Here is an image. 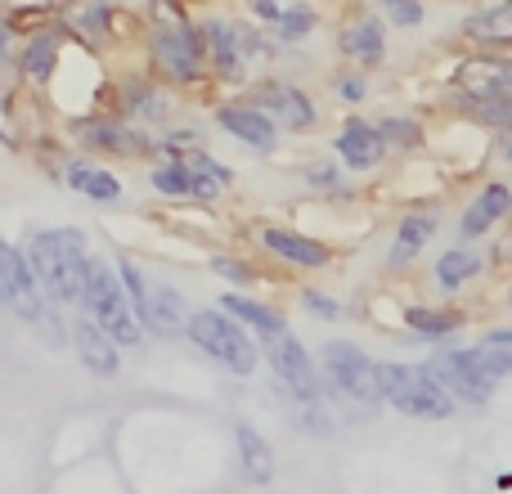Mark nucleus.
I'll use <instances>...</instances> for the list:
<instances>
[{
	"instance_id": "1",
	"label": "nucleus",
	"mask_w": 512,
	"mask_h": 494,
	"mask_svg": "<svg viewBox=\"0 0 512 494\" xmlns=\"http://www.w3.org/2000/svg\"><path fill=\"white\" fill-rule=\"evenodd\" d=\"M23 256L32 261L36 279H41L45 297H50L54 306H81V288H86V265H90L86 234L72 230V225L36 230V234H27Z\"/></svg>"
},
{
	"instance_id": "2",
	"label": "nucleus",
	"mask_w": 512,
	"mask_h": 494,
	"mask_svg": "<svg viewBox=\"0 0 512 494\" xmlns=\"http://www.w3.org/2000/svg\"><path fill=\"white\" fill-rule=\"evenodd\" d=\"M319 373H324V396L355 405L364 414L382 409V382H378V360L351 337H328L319 346Z\"/></svg>"
},
{
	"instance_id": "3",
	"label": "nucleus",
	"mask_w": 512,
	"mask_h": 494,
	"mask_svg": "<svg viewBox=\"0 0 512 494\" xmlns=\"http://www.w3.org/2000/svg\"><path fill=\"white\" fill-rule=\"evenodd\" d=\"M185 337L212 364H221L225 373H234V378H252V373L261 369V346H256V337L230 315V310H221V306L189 310Z\"/></svg>"
},
{
	"instance_id": "4",
	"label": "nucleus",
	"mask_w": 512,
	"mask_h": 494,
	"mask_svg": "<svg viewBox=\"0 0 512 494\" xmlns=\"http://www.w3.org/2000/svg\"><path fill=\"white\" fill-rule=\"evenodd\" d=\"M378 382H382V405H391L405 418H423V423H445L459 414L454 396L436 382L427 364H405V360H378Z\"/></svg>"
},
{
	"instance_id": "5",
	"label": "nucleus",
	"mask_w": 512,
	"mask_h": 494,
	"mask_svg": "<svg viewBox=\"0 0 512 494\" xmlns=\"http://www.w3.org/2000/svg\"><path fill=\"white\" fill-rule=\"evenodd\" d=\"M81 310L113 337L117 346H140L144 342V328L140 315L131 310V297L122 288V274L108 256H90L86 265V288H81Z\"/></svg>"
},
{
	"instance_id": "6",
	"label": "nucleus",
	"mask_w": 512,
	"mask_h": 494,
	"mask_svg": "<svg viewBox=\"0 0 512 494\" xmlns=\"http://www.w3.org/2000/svg\"><path fill=\"white\" fill-rule=\"evenodd\" d=\"M149 50H153V68H158V77L176 81V86H194V81H203L207 72H212L203 32H198V23H189V18L158 23L153 27Z\"/></svg>"
},
{
	"instance_id": "7",
	"label": "nucleus",
	"mask_w": 512,
	"mask_h": 494,
	"mask_svg": "<svg viewBox=\"0 0 512 494\" xmlns=\"http://www.w3.org/2000/svg\"><path fill=\"white\" fill-rule=\"evenodd\" d=\"M198 32H203L212 77L225 81V86H239V81H248L252 59H261V54L274 50V45H265L261 32H248V27L230 23V18H203V23H198Z\"/></svg>"
},
{
	"instance_id": "8",
	"label": "nucleus",
	"mask_w": 512,
	"mask_h": 494,
	"mask_svg": "<svg viewBox=\"0 0 512 494\" xmlns=\"http://www.w3.org/2000/svg\"><path fill=\"white\" fill-rule=\"evenodd\" d=\"M265 364H270L274 382L292 396V405H324V373H319V360L306 351L297 333L265 342Z\"/></svg>"
},
{
	"instance_id": "9",
	"label": "nucleus",
	"mask_w": 512,
	"mask_h": 494,
	"mask_svg": "<svg viewBox=\"0 0 512 494\" xmlns=\"http://www.w3.org/2000/svg\"><path fill=\"white\" fill-rule=\"evenodd\" d=\"M423 364L436 373V382L450 391L459 409L463 405H468V409L490 405V400H495V391H499V378L481 369V360L472 355V346H445V351H436L432 360H423Z\"/></svg>"
},
{
	"instance_id": "10",
	"label": "nucleus",
	"mask_w": 512,
	"mask_h": 494,
	"mask_svg": "<svg viewBox=\"0 0 512 494\" xmlns=\"http://www.w3.org/2000/svg\"><path fill=\"white\" fill-rule=\"evenodd\" d=\"M459 99H512V54H477L468 50L450 72Z\"/></svg>"
},
{
	"instance_id": "11",
	"label": "nucleus",
	"mask_w": 512,
	"mask_h": 494,
	"mask_svg": "<svg viewBox=\"0 0 512 494\" xmlns=\"http://www.w3.org/2000/svg\"><path fill=\"white\" fill-rule=\"evenodd\" d=\"M333 158L342 162L346 171H355V176H369V171L387 167L391 149H387V140H382L378 122H369V117H360V113H346L333 135Z\"/></svg>"
},
{
	"instance_id": "12",
	"label": "nucleus",
	"mask_w": 512,
	"mask_h": 494,
	"mask_svg": "<svg viewBox=\"0 0 512 494\" xmlns=\"http://www.w3.org/2000/svg\"><path fill=\"white\" fill-rule=\"evenodd\" d=\"M508 221H512V180L508 176H486L477 185V194L468 198L463 216H459V239L463 243L490 239V234H499Z\"/></svg>"
},
{
	"instance_id": "13",
	"label": "nucleus",
	"mask_w": 512,
	"mask_h": 494,
	"mask_svg": "<svg viewBox=\"0 0 512 494\" xmlns=\"http://www.w3.org/2000/svg\"><path fill=\"white\" fill-rule=\"evenodd\" d=\"M252 104L265 108V113H270L283 131H297V135L319 131V122H324V113H319L315 99H310L297 81H283V77L261 81V86H256V95H252Z\"/></svg>"
},
{
	"instance_id": "14",
	"label": "nucleus",
	"mask_w": 512,
	"mask_h": 494,
	"mask_svg": "<svg viewBox=\"0 0 512 494\" xmlns=\"http://www.w3.org/2000/svg\"><path fill=\"white\" fill-rule=\"evenodd\" d=\"M337 54H342L351 68L360 72H373L387 63L391 54V41H387V23H382V14H373V9H360V14H351L342 27H337Z\"/></svg>"
},
{
	"instance_id": "15",
	"label": "nucleus",
	"mask_w": 512,
	"mask_h": 494,
	"mask_svg": "<svg viewBox=\"0 0 512 494\" xmlns=\"http://www.w3.org/2000/svg\"><path fill=\"white\" fill-rule=\"evenodd\" d=\"M68 131L77 135L86 149H95V153H117V158H140V153H153L149 135L135 131L126 117H104V113H95V117H72Z\"/></svg>"
},
{
	"instance_id": "16",
	"label": "nucleus",
	"mask_w": 512,
	"mask_h": 494,
	"mask_svg": "<svg viewBox=\"0 0 512 494\" xmlns=\"http://www.w3.org/2000/svg\"><path fill=\"white\" fill-rule=\"evenodd\" d=\"M256 243H261L265 256H274L279 265H292V270H328L333 265V247L301 230H288V225H261Z\"/></svg>"
},
{
	"instance_id": "17",
	"label": "nucleus",
	"mask_w": 512,
	"mask_h": 494,
	"mask_svg": "<svg viewBox=\"0 0 512 494\" xmlns=\"http://www.w3.org/2000/svg\"><path fill=\"white\" fill-rule=\"evenodd\" d=\"M463 50L477 54H512V0H486L459 23Z\"/></svg>"
},
{
	"instance_id": "18",
	"label": "nucleus",
	"mask_w": 512,
	"mask_h": 494,
	"mask_svg": "<svg viewBox=\"0 0 512 494\" xmlns=\"http://www.w3.org/2000/svg\"><path fill=\"white\" fill-rule=\"evenodd\" d=\"M436 230H441V212H436V207H409V212L396 221V234H391L387 270L391 274L414 270L418 256L427 252V243L436 239Z\"/></svg>"
},
{
	"instance_id": "19",
	"label": "nucleus",
	"mask_w": 512,
	"mask_h": 494,
	"mask_svg": "<svg viewBox=\"0 0 512 494\" xmlns=\"http://www.w3.org/2000/svg\"><path fill=\"white\" fill-rule=\"evenodd\" d=\"M68 337H72V351H77L81 369H86L90 378H104L108 382V378H117V373H122V346H117L113 337H108L104 328L86 315V310L72 319Z\"/></svg>"
},
{
	"instance_id": "20",
	"label": "nucleus",
	"mask_w": 512,
	"mask_h": 494,
	"mask_svg": "<svg viewBox=\"0 0 512 494\" xmlns=\"http://www.w3.org/2000/svg\"><path fill=\"white\" fill-rule=\"evenodd\" d=\"M216 126H221L230 140L248 144L252 153H274L279 149V122H274L265 108H256L252 99L248 104H221L216 108Z\"/></svg>"
},
{
	"instance_id": "21",
	"label": "nucleus",
	"mask_w": 512,
	"mask_h": 494,
	"mask_svg": "<svg viewBox=\"0 0 512 494\" xmlns=\"http://www.w3.org/2000/svg\"><path fill=\"white\" fill-rule=\"evenodd\" d=\"M490 265L495 261H490L481 247H445V252L432 261V283L445 301H459L463 288H472L477 279H486Z\"/></svg>"
},
{
	"instance_id": "22",
	"label": "nucleus",
	"mask_w": 512,
	"mask_h": 494,
	"mask_svg": "<svg viewBox=\"0 0 512 494\" xmlns=\"http://www.w3.org/2000/svg\"><path fill=\"white\" fill-rule=\"evenodd\" d=\"M400 319H405V328L414 337H423V342H450L459 328L472 324V310L441 297V301H409V306L400 310Z\"/></svg>"
},
{
	"instance_id": "23",
	"label": "nucleus",
	"mask_w": 512,
	"mask_h": 494,
	"mask_svg": "<svg viewBox=\"0 0 512 494\" xmlns=\"http://www.w3.org/2000/svg\"><path fill=\"white\" fill-rule=\"evenodd\" d=\"M140 324H144V333H153V337H185V324H189L185 292L171 288V283H153L140 306Z\"/></svg>"
},
{
	"instance_id": "24",
	"label": "nucleus",
	"mask_w": 512,
	"mask_h": 494,
	"mask_svg": "<svg viewBox=\"0 0 512 494\" xmlns=\"http://www.w3.org/2000/svg\"><path fill=\"white\" fill-rule=\"evenodd\" d=\"M221 310H230L234 319H239L243 328L256 337V342H274V337L288 333V319L279 315V310L270 306V301L252 297V292H221V301H216Z\"/></svg>"
},
{
	"instance_id": "25",
	"label": "nucleus",
	"mask_w": 512,
	"mask_h": 494,
	"mask_svg": "<svg viewBox=\"0 0 512 494\" xmlns=\"http://www.w3.org/2000/svg\"><path fill=\"white\" fill-rule=\"evenodd\" d=\"M234 450H239V472L248 486H270L274 481V450L252 423L234 427Z\"/></svg>"
},
{
	"instance_id": "26",
	"label": "nucleus",
	"mask_w": 512,
	"mask_h": 494,
	"mask_svg": "<svg viewBox=\"0 0 512 494\" xmlns=\"http://www.w3.org/2000/svg\"><path fill=\"white\" fill-rule=\"evenodd\" d=\"M63 185H68L72 194L90 198V203H117V198H122V176H117V171L81 162V158L63 167Z\"/></svg>"
},
{
	"instance_id": "27",
	"label": "nucleus",
	"mask_w": 512,
	"mask_h": 494,
	"mask_svg": "<svg viewBox=\"0 0 512 494\" xmlns=\"http://www.w3.org/2000/svg\"><path fill=\"white\" fill-rule=\"evenodd\" d=\"M171 113V99L162 95L153 81H140V77H126L122 81V95H117V117L126 122H162Z\"/></svg>"
},
{
	"instance_id": "28",
	"label": "nucleus",
	"mask_w": 512,
	"mask_h": 494,
	"mask_svg": "<svg viewBox=\"0 0 512 494\" xmlns=\"http://www.w3.org/2000/svg\"><path fill=\"white\" fill-rule=\"evenodd\" d=\"M59 54H63V36L59 32H36V36H27L23 50H18V68H23L27 81L50 86L54 68H59Z\"/></svg>"
},
{
	"instance_id": "29",
	"label": "nucleus",
	"mask_w": 512,
	"mask_h": 494,
	"mask_svg": "<svg viewBox=\"0 0 512 494\" xmlns=\"http://www.w3.org/2000/svg\"><path fill=\"white\" fill-rule=\"evenodd\" d=\"M378 131H382V140H387V149L400 153V158H414V153L427 149V126H423V117H414V113H382Z\"/></svg>"
},
{
	"instance_id": "30",
	"label": "nucleus",
	"mask_w": 512,
	"mask_h": 494,
	"mask_svg": "<svg viewBox=\"0 0 512 494\" xmlns=\"http://www.w3.org/2000/svg\"><path fill=\"white\" fill-rule=\"evenodd\" d=\"M472 355L481 360V369L495 373L499 382L512 378V324H499V328H486V333L472 342Z\"/></svg>"
},
{
	"instance_id": "31",
	"label": "nucleus",
	"mask_w": 512,
	"mask_h": 494,
	"mask_svg": "<svg viewBox=\"0 0 512 494\" xmlns=\"http://www.w3.org/2000/svg\"><path fill=\"white\" fill-rule=\"evenodd\" d=\"M108 18H113L108 0H72V9H68V27L77 36H86V41H104Z\"/></svg>"
},
{
	"instance_id": "32",
	"label": "nucleus",
	"mask_w": 512,
	"mask_h": 494,
	"mask_svg": "<svg viewBox=\"0 0 512 494\" xmlns=\"http://www.w3.org/2000/svg\"><path fill=\"white\" fill-rule=\"evenodd\" d=\"M315 27H319V9H315V5H301V0H292V5L283 9V18L270 27V32H274V41H279V45H301L310 32H315Z\"/></svg>"
},
{
	"instance_id": "33",
	"label": "nucleus",
	"mask_w": 512,
	"mask_h": 494,
	"mask_svg": "<svg viewBox=\"0 0 512 494\" xmlns=\"http://www.w3.org/2000/svg\"><path fill=\"white\" fill-rule=\"evenodd\" d=\"M378 14L391 27H423L427 23V0H378Z\"/></svg>"
},
{
	"instance_id": "34",
	"label": "nucleus",
	"mask_w": 512,
	"mask_h": 494,
	"mask_svg": "<svg viewBox=\"0 0 512 494\" xmlns=\"http://www.w3.org/2000/svg\"><path fill=\"white\" fill-rule=\"evenodd\" d=\"M369 90H373V81L364 77L360 68H342V72H333V95L342 99V104H364V99H369Z\"/></svg>"
},
{
	"instance_id": "35",
	"label": "nucleus",
	"mask_w": 512,
	"mask_h": 494,
	"mask_svg": "<svg viewBox=\"0 0 512 494\" xmlns=\"http://www.w3.org/2000/svg\"><path fill=\"white\" fill-rule=\"evenodd\" d=\"M301 310L306 315H315V319H324V324H337V319L346 315V306L337 297H328V292H319V288H301Z\"/></svg>"
},
{
	"instance_id": "36",
	"label": "nucleus",
	"mask_w": 512,
	"mask_h": 494,
	"mask_svg": "<svg viewBox=\"0 0 512 494\" xmlns=\"http://www.w3.org/2000/svg\"><path fill=\"white\" fill-rule=\"evenodd\" d=\"M117 274H122V288H126V297H131V310L135 315H140V306H144V297H149V274L140 270V265L131 261V256H122V261H117Z\"/></svg>"
},
{
	"instance_id": "37",
	"label": "nucleus",
	"mask_w": 512,
	"mask_h": 494,
	"mask_svg": "<svg viewBox=\"0 0 512 494\" xmlns=\"http://www.w3.org/2000/svg\"><path fill=\"white\" fill-rule=\"evenodd\" d=\"M306 185L319 189V194H337V189H342V171H337V162H310Z\"/></svg>"
},
{
	"instance_id": "38",
	"label": "nucleus",
	"mask_w": 512,
	"mask_h": 494,
	"mask_svg": "<svg viewBox=\"0 0 512 494\" xmlns=\"http://www.w3.org/2000/svg\"><path fill=\"white\" fill-rule=\"evenodd\" d=\"M212 274H221V279H230L234 288H248V283L256 279L252 265L248 261H234V256H212Z\"/></svg>"
},
{
	"instance_id": "39",
	"label": "nucleus",
	"mask_w": 512,
	"mask_h": 494,
	"mask_svg": "<svg viewBox=\"0 0 512 494\" xmlns=\"http://www.w3.org/2000/svg\"><path fill=\"white\" fill-rule=\"evenodd\" d=\"M248 9H252V18H256V23L274 27V23H279V18H283V9H288V5H283V0H248Z\"/></svg>"
},
{
	"instance_id": "40",
	"label": "nucleus",
	"mask_w": 512,
	"mask_h": 494,
	"mask_svg": "<svg viewBox=\"0 0 512 494\" xmlns=\"http://www.w3.org/2000/svg\"><path fill=\"white\" fill-rule=\"evenodd\" d=\"M490 261L495 265H504V270H512V221L499 230V243L490 247Z\"/></svg>"
},
{
	"instance_id": "41",
	"label": "nucleus",
	"mask_w": 512,
	"mask_h": 494,
	"mask_svg": "<svg viewBox=\"0 0 512 494\" xmlns=\"http://www.w3.org/2000/svg\"><path fill=\"white\" fill-rule=\"evenodd\" d=\"M9 50H14V36H9V23H5V9H0V63L9 59Z\"/></svg>"
},
{
	"instance_id": "42",
	"label": "nucleus",
	"mask_w": 512,
	"mask_h": 494,
	"mask_svg": "<svg viewBox=\"0 0 512 494\" xmlns=\"http://www.w3.org/2000/svg\"><path fill=\"white\" fill-rule=\"evenodd\" d=\"M495 140H499V153H495V158L512 171V131H508V135H495Z\"/></svg>"
},
{
	"instance_id": "43",
	"label": "nucleus",
	"mask_w": 512,
	"mask_h": 494,
	"mask_svg": "<svg viewBox=\"0 0 512 494\" xmlns=\"http://www.w3.org/2000/svg\"><path fill=\"white\" fill-rule=\"evenodd\" d=\"M459 5H472V9H477V5H486V0H459Z\"/></svg>"
},
{
	"instance_id": "44",
	"label": "nucleus",
	"mask_w": 512,
	"mask_h": 494,
	"mask_svg": "<svg viewBox=\"0 0 512 494\" xmlns=\"http://www.w3.org/2000/svg\"><path fill=\"white\" fill-rule=\"evenodd\" d=\"M504 306H508V310H512V283H508V297H504Z\"/></svg>"
}]
</instances>
